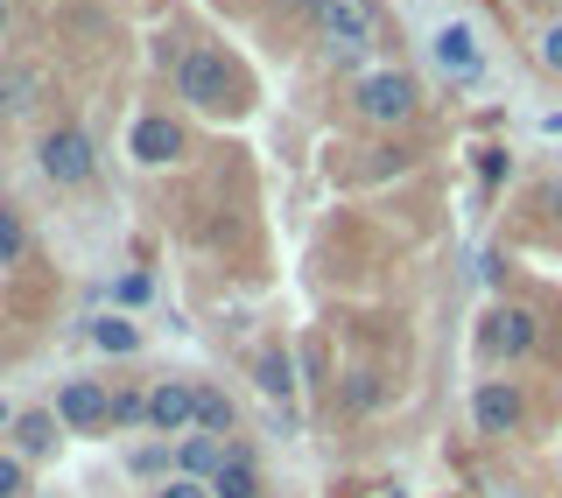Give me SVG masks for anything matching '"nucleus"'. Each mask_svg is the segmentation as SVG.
<instances>
[{
  "label": "nucleus",
  "mask_w": 562,
  "mask_h": 498,
  "mask_svg": "<svg viewBox=\"0 0 562 498\" xmlns=\"http://www.w3.org/2000/svg\"><path fill=\"white\" fill-rule=\"evenodd\" d=\"M316 22H324V43L345 49V57L373 49V8L366 0H316Z\"/></svg>",
  "instance_id": "7ed1b4c3"
},
{
  "label": "nucleus",
  "mask_w": 562,
  "mask_h": 498,
  "mask_svg": "<svg viewBox=\"0 0 562 498\" xmlns=\"http://www.w3.org/2000/svg\"><path fill=\"white\" fill-rule=\"evenodd\" d=\"M176 92L190 105H204V113H233L239 105V70L218 57V49H183L176 57Z\"/></svg>",
  "instance_id": "f257e3e1"
},
{
  "label": "nucleus",
  "mask_w": 562,
  "mask_h": 498,
  "mask_svg": "<svg viewBox=\"0 0 562 498\" xmlns=\"http://www.w3.org/2000/svg\"><path fill=\"white\" fill-rule=\"evenodd\" d=\"M198 421L211 435H225V429H233V400H225L218 386H198Z\"/></svg>",
  "instance_id": "dca6fc26"
},
{
  "label": "nucleus",
  "mask_w": 562,
  "mask_h": 498,
  "mask_svg": "<svg viewBox=\"0 0 562 498\" xmlns=\"http://www.w3.org/2000/svg\"><path fill=\"white\" fill-rule=\"evenodd\" d=\"M359 113L373 120V127H401V120L415 113L408 70H373V78H359Z\"/></svg>",
  "instance_id": "f03ea898"
},
{
  "label": "nucleus",
  "mask_w": 562,
  "mask_h": 498,
  "mask_svg": "<svg viewBox=\"0 0 562 498\" xmlns=\"http://www.w3.org/2000/svg\"><path fill=\"white\" fill-rule=\"evenodd\" d=\"M211 498H254V464H246V456H225V471L211 477Z\"/></svg>",
  "instance_id": "4468645a"
},
{
  "label": "nucleus",
  "mask_w": 562,
  "mask_h": 498,
  "mask_svg": "<svg viewBox=\"0 0 562 498\" xmlns=\"http://www.w3.org/2000/svg\"><path fill=\"white\" fill-rule=\"evenodd\" d=\"M22 491H29V471L14 456H0V498H22Z\"/></svg>",
  "instance_id": "6ab92c4d"
},
{
  "label": "nucleus",
  "mask_w": 562,
  "mask_h": 498,
  "mask_svg": "<svg viewBox=\"0 0 562 498\" xmlns=\"http://www.w3.org/2000/svg\"><path fill=\"white\" fill-rule=\"evenodd\" d=\"M541 64H549V70H562V29H549V35H541Z\"/></svg>",
  "instance_id": "412c9836"
},
{
  "label": "nucleus",
  "mask_w": 562,
  "mask_h": 498,
  "mask_svg": "<svg viewBox=\"0 0 562 498\" xmlns=\"http://www.w3.org/2000/svg\"><path fill=\"white\" fill-rule=\"evenodd\" d=\"M127 148H134V162H140V169H169L176 155H183V127H176V120H162V113H148V120L134 127Z\"/></svg>",
  "instance_id": "423d86ee"
},
{
  "label": "nucleus",
  "mask_w": 562,
  "mask_h": 498,
  "mask_svg": "<svg viewBox=\"0 0 562 498\" xmlns=\"http://www.w3.org/2000/svg\"><path fill=\"white\" fill-rule=\"evenodd\" d=\"M436 64H443V70H464V78H471V70H479V35H471L464 22H450L443 35H436Z\"/></svg>",
  "instance_id": "9d476101"
},
{
  "label": "nucleus",
  "mask_w": 562,
  "mask_h": 498,
  "mask_svg": "<svg viewBox=\"0 0 562 498\" xmlns=\"http://www.w3.org/2000/svg\"><path fill=\"white\" fill-rule=\"evenodd\" d=\"M254 372H260V386H268L274 400H289V394H295V380H289V359H281V351H260V365H254Z\"/></svg>",
  "instance_id": "f3484780"
},
{
  "label": "nucleus",
  "mask_w": 562,
  "mask_h": 498,
  "mask_svg": "<svg viewBox=\"0 0 562 498\" xmlns=\"http://www.w3.org/2000/svg\"><path fill=\"white\" fill-rule=\"evenodd\" d=\"M14 442H22V456H49L57 450V415H14Z\"/></svg>",
  "instance_id": "f8f14e48"
},
{
  "label": "nucleus",
  "mask_w": 562,
  "mask_h": 498,
  "mask_svg": "<svg viewBox=\"0 0 562 498\" xmlns=\"http://www.w3.org/2000/svg\"><path fill=\"white\" fill-rule=\"evenodd\" d=\"M485 344H492V351H514V359H520V351L541 344V330H535V316H527V309H499V316H492V330H485Z\"/></svg>",
  "instance_id": "1a4fd4ad"
},
{
  "label": "nucleus",
  "mask_w": 562,
  "mask_h": 498,
  "mask_svg": "<svg viewBox=\"0 0 562 498\" xmlns=\"http://www.w3.org/2000/svg\"><path fill=\"white\" fill-rule=\"evenodd\" d=\"M148 421L162 435H176V429H190V421H198V386H183V380H162L148 394Z\"/></svg>",
  "instance_id": "6e6552de"
},
{
  "label": "nucleus",
  "mask_w": 562,
  "mask_h": 498,
  "mask_svg": "<svg viewBox=\"0 0 562 498\" xmlns=\"http://www.w3.org/2000/svg\"><path fill=\"white\" fill-rule=\"evenodd\" d=\"M176 471H183V477H198V485H204V477H218V471H225V450H218L211 435H190L183 450H176Z\"/></svg>",
  "instance_id": "9b49d317"
},
{
  "label": "nucleus",
  "mask_w": 562,
  "mask_h": 498,
  "mask_svg": "<svg viewBox=\"0 0 562 498\" xmlns=\"http://www.w3.org/2000/svg\"><path fill=\"white\" fill-rule=\"evenodd\" d=\"M105 415H113V394H105L99 380H64V394H57V421H70V429H99Z\"/></svg>",
  "instance_id": "0eeeda50"
},
{
  "label": "nucleus",
  "mask_w": 562,
  "mask_h": 498,
  "mask_svg": "<svg viewBox=\"0 0 562 498\" xmlns=\"http://www.w3.org/2000/svg\"><path fill=\"white\" fill-rule=\"evenodd\" d=\"M541 197H549V211H562V176H555V183H549V190H541Z\"/></svg>",
  "instance_id": "b1692460"
},
{
  "label": "nucleus",
  "mask_w": 562,
  "mask_h": 498,
  "mask_svg": "<svg viewBox=\"0 0 562 498\" xmlns=\"http://www.w3.org/2000/svg\"><path fill=\"white\" fill-rule=\"evenodd\" d=\"M162 498H211V491H204V485H198V477H176V485H169V491H162Z\"/></svg>",
  "instance_id": "5701e85b"
},
{
  "label": "nucleus",
  "mask_w": 562,
  "mask_h": 498,
  "mask_svg": "<svg viewBox=\"0 0 562 498\" xmlns=\"http://www.w3.org/2000/svg\"><path fill=\"white\" fill-rule=\"evenodd\" d=\"M105 421L134 429V421H148V400H140V394H113V415H105Z\"/></svg>",
  "instance_id": "a211bd4d"
},
{
  "label": "nucleus",
  "mask_w": 562,
  "mask_h": 498,
  "mask_svg": "<svg viewBox=\"0 0 562 498\" xmlns=\"http://www.w3.org/2000/svg\"><path fill=\"white\" fill-rule=\"evenodd\" d=\"M0 29H8V8H0Z\"/></svg>",
  "instance_id": "a878e982"
},
{
  "label": "nucleus",
  "mask_w": 562,
  "mask_h": 498,
  "mask_svg": "<svg viewBox=\"0 0 562 498\" xmlns=\"http://www.w3.org/2000/svg\"><path fill=\"white\" fill-rule=\"evenodd\" d=\"M35 92H43V70H14V78H0V113H29Z\"/></svg>",
  "instance_id": "ddd939ff"
},
{
  "label": "nucleus",
  "mask_w": 562,
  "mask_h": 498,
  "mask_svg": "<svg viewBox=\"0 0 562 498\" xmlns=\"http://www.w3.org/2000/svg\"><path fill=\"white\" fill-rule=\"evenodd\" d=\"M471 421H479L485 435H514V429H520V386L485 380L479 394H471Z\"/></svg>",
  "instance_id": "39448f33"
},
{
  "label": "nucleus",
  "mask_w": 562,
  "mask_h": 498,
  "mask_svg": "<svg viewBox=\"0 0 562 498\" xmlns=\"http://www.w3.org/2000/svg\"><path fill=\"white\" fill-rule=\"evenodd\" d=\"M22 225H14V211H0V260H14V253H22Z\"/></svg>",
  "instance_id": "aec40b11"
},
{
  "label": "nucleus",
  "mask_w": 562,
  "mask_h": 498,
  "mask_svg": "<svg viewBox=\"0 0 562 498\" xmlns=\"http://www.w3.org/2000/svg\"><path fill=\"white\" fill-rule=\"evenodd\" d=\"M120 302H148V274H127V281H120Z\"/></svg>",
  "instance_id": "4be33fe9"
},
{
  "label": "nucleus",
  "mask_w": 562,
  "mask_h": 498,
  "mask_svg": "<svg viewBox=\"0 0 562 498\" xmlns=\"http://www.w3.org/2000/svg\"><path fill=\"white\" fill-rule=\"evenodd\" d=\"M43 176L49 183H85V176H92V140L78 127H57L43 140Z\"/></svg>",
  "instance_id": "20e7f679"
},
{
  "label": "nucleus",
  "mask_w": 562,
  "mask_h": 498,
  "mask_svg": "<svg viewBox=\"0 0 562 498\" xmlns=\"http://www.w3.org/2000/svg\"><path fill=\"white\" fill-rule=\"evenodd\" d=\"M8 415H14V407H8V400H0V429H8Z\"/></svg>",
  "instance_id": "393cba45"
},
{
  "label": "nucleus",
  "mask_w": 562,
  "mask_h": 498,
  "mask_svg": "<svg viewBox=\"0 0 562 498\" xmlns=\"http://www.w3.org/2000/svg\"><path fill=\"white\" fill-rule=\"evenodd\" d=\"M92 344H99V351H134L140 330L127 324V316H92Z\"/></svg>",
  "instance_id": "2eb2a0df"
}]
</instances>
